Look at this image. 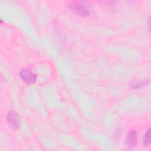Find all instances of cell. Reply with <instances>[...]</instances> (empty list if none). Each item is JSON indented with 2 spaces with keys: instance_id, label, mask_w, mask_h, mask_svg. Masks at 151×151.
Here are the masks:
<instances>
[{
  "instance_id": "3",
  "label": "cell",
  "mask_w": 151,
  "mask_h": 151,
  "mask_svg": "<svg viewBox=\"0 0 151 151\" xmlns=\"http://www.w3.org/2000/svg\"><path fill=\"white\" fill-rule=\"evenodd\" d=\"M19 74L21 78L27 84H33L35 82L36 76L30 70L22 69L20 71Z\"/></svg>"
},
{
  "instance_id": "4",
  "label": "cell",
  "mask_w": 151,
  "mask_h": 151,
  "mask_svg": "<svg viewBox=\"0 0 151 151\" xmlns=\"http://www.w3.org/2000/svg\"><path fill=\"white\" fill-rule=\"evenodd\" d=\"M137 133L135 130L130 131L126 137V143L130 149L133 148L137 144Z\"/></svg>"
},
{
  "instance_id": "1",
  "label": "cell",
  "mask_w": 151,
  "mask_h": 151,
  "mask_svg": "<svg viewBox=\"0 0 151 151\" xmlns=\"http://www.w3.org/2000/svg\"><path fill=\"white\" fill-rule=\"evenodd\" d=\"M68 8L73 13L80 17H85L90 15L88 8L81 2H76L69 4Z\"/></svg>"
},
{
  "instance_id": "2",
  "label": "cell",
  "mask_w": 151,
  "mask_h": 151,
  "mask_svg": "<svg viewBox=\"0 0 151 151\" xmlns=\"http://www.w3.org/2000/svg\"><path fill=\"white\" fill-rule=\"evenodd\" d=\"M7 122L9 126L14 130L18 129L20 126V119L18 114L15 111H11L6 116Z\"/></svg>"
},
{
  "instance_id": "5",
  "label": "cell",
  "mask_w": 151,
  "mask_h": 151,
  "mask_svg": "<svg viewBox=\"0 0 151 151\" xmlns=\"http://www.w3.org/2000/svg\"><path fill=\"white\" fill-rule=\"evenodd\" d=\"M143 143L145 146H147L150 145V130L149 129L145 133L144 137H143Z\"/></svg>"
}]
</instances>
